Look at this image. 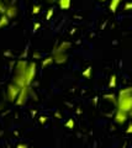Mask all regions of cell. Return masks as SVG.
Instances as JSON below:
<instances>
[{"label":"cell","instance_id":"obj_1","mask_svg":"<svg viewBox=\"0 0 132 148\" xmlns=\"http://www.w3.org/2000/svg\"><path fill=\"white\" fill-rule=\"evenodd\" d=\"M116 108L125 112H130L132 110V86H126L119 91Z\"/></svg>","mask_w":132,"mask_h":148},{"label":"cell","instance_id":"obj_2","mask_svg":"<svg viewBox=\"0 0 132 148\" xmlns=\"http://www.w3.org/2000/svg\"><path fill=\"white\" fill-rule=\"evenodd\" d=\"M36 73H37V64L35 62H29V66H27L26 73H25L26 86H30L34 83L35 78H36Z\"/></svg>","mask_w":132,"mask_h":148},{"label":"cell","instance_id":"obj_3","mask_svg":"<svg viewBox=\"0 0 132 148\" xmlns=\"http://www.w3.org/2000/svg\"><path fill=\"white\" fill-rule=\"evenodd\" d=\"M20 90H21L20 86H17L16 84H14V83H10L6 88V99L10 101V103H15L17 96L20 94Z\"/></svg>","mask_w":132,"mask_h":148},{"label":"cell","instance_id":"obj_4","mask_svg":"<svg viewBox=\"0 0 132 148\" xmlns=\"http://www.w3.org/2000/svg\"><path fill=\"white\" fill-rule=\"evenodd\" d=\"M30 92H31L30 86H24V88H21L20 94H19V96H17L15 104H16L17 106H24V105L27 103V99H29Z\"/></svg>","mask_w":132,"mask_h":148},{"label":"cell","instance_id":"obj_5","mask_svg":"<svg viewBox=\"0 0 132 148\" xmlns=\"http://www.w3.org/2000/svg\"><path fill=\"white\" fill-rule=\"evenodd\" d=\"M129 112H125L122 110L116 109V112H115V116H114V120L117 125H124L127 120H129Z\"/></svg>","mask_w":132,"mask_h":148},{"label":"cell","instance_id":"obj_6","mask_svg":"<svg viewBox=\"0 0 132 148\" xmlns=\"http://www.w3.org/2000/svg\"><path fill=\"white\" fill-rule=\"evenodd\" d=\"M52 57H53V61L54 63L57 64H64L68 62V53L64 52H52Z\"/></svg>","mask_w":132,"mask_h":148},{"label":"cell","instance_id":"obj_7","mask_svg":"<svg viewBox=\"0 0 132 148\" xmlns=\"http://www.w3.org/2000/svg\"><path fill=\"white\" fill-rule=\"evenodd\" d=\"M27 66H29V62L25 61V59H19L15 64V74H21V75H25Z\"/></svg>","mask_w":132,"mask_h":148},{"label":"cell","instance_id":"obj_8","mask_svg":"<svg viewBox=\"0 0 132 148\" xmlns=\"http://www.w3.org/2000/svg\"><path fill=\"white\" fill-rule=\"evenodd\" d=\"M70 47H72V43L69 42V41H63V42H61L60 45H57L56 47L53 48V51L54 52H64V53H67L68 51L70 49Z\"/></svg>","mask_w":132,"mask_h":148},{"label":"cell","instance_id":"obj_9","mask_svg":"<svg viewBox=\"0 0 132 148\" xmlns=\"http://www.w3.org/2000/svg\"><path fill=\"white\" fill-rule=\"evenodd\" d=\"M5 15H6L9 18L16 17V15H17V8H16V5H14V4H9V5H6Z\"/></svg>","mask_w":132,"mask_h":148},{"label":"cell","instance_id":"obj_10","mask_svg":"<svg viewBox=\"0 0 132 148\" xmlns=\"http://www.w3.org/2000/svg\"><path fill=\"white\" fill-rule=\"evenodd\" d=\"M57 4H58V6H60V9H62V10H68L72 5V0H58Z\"/></svg>","mask_w":132,"mask_h":148},{"label":"cell","instance_id":"obj_11","mask_svg":"<svg viewBox=\"0 0 132 148\" xmlns=\"http://www.w3.org/2000/svg\"><path fill=\"white\" fill-rule=\"evenodd\" d=\"M121 0H110V4H109V9H110L111 12H116L117 9L120 6Z\"/></svg>","mask_w":132,"mask_h":148},{"label":"cell","instance_id":"obj_12","mask_svg":"<svg viewBox=\"0 0 132 148\" xmlns=\"http://www.w3.org/2000/svg\"><path fill=\"white\" fill-rule=\"evenodd\" d=\"M10 24V18H9L5 14L4 15H0V29H4Z\"/></svg>","mask_w":132,"mask_h":148},{"label":"cell","instance_id":"obj_13","mask_svg":"<svg viewBox=\"0 0 132 148\" xmlns=\"http://www.w3.org/2000/svg\"><path fill=\"white\" fill-rule=\"evenodd\" d=\"M52 63H54L53 57H52V56H47V57H44L42 59V68H47V67L51 66Z\"/></svg>","mask_w":132,"mask_h":148},{"label":"cell","instance_id":"obj_14","mask_svg":"<svg viewBox=\"0 0 132 148\" xmlns=\"http://www.w3.org/2000/svg\"><path fill=\"white\" fill-rule=\"evenodd\" d=\"M104 99H105L106 101H110V103H112L114 105H116V103H117V96L115 94H112V92H110V94H105L104 95Z\"/></svg>","mask_w":132,"mask_h":148},{"label":"cell","instance_id":"obj_15","mask_svg":"<svg viewBox=\"0 0 132 148\" xmlns=\"http://www.w3.org/2000/svg\"><path fill=\"white\" fill-rule=\"evenodd\" d=\"M92 73H93V68L92 67H86L83 71V73H81V75H83L85 79H90V78H92Z\"/></svg>","mask_w":132,"mask_h":148},{"label":"cell","instance_id":"obj_16","mask_svg":"<svg viewBox=\"0 0 132 148\" xmlns=\"http://www.w3.org/2000/svg\"><path fill=\"white\" fill-rule=\"evenodd\" d=\"M116 85H117V77L115 74H112L110 77V80H109V88L114 89V88H116Z\"/></svg>","mask_w":132,"mask_h":148},{"label":"cell","instance_id":"obj_17","mask_svg":"<svg viewBox=\"0 0 132 148\" xmlns=\"http://www.w3.org/2000/svg\"><path fill=\"white\" fill-rule=\"evenodd\" d=\"M74 126H75V122H74V120H73V119H68L66 121V127L68 130H73V128H74Z\"/></svg>","mask_w":132,"mask_h":148},{"label":"cell","instance_id":"obj_18","mask_svg":"<svg viewBox=\"0 0 132 148\" xmlns=\"http://www.w3.org/2000/svg\"><path fill=\"white\" fill-rule=\"evenodd\" d=\"M6 11V5H5V3L3 1V0H0V15H4Z\"/></svg>","mask_w":132,"mask_h":148},{"label":"cell","instance_id":"obj_19","mask_svg":"<svg viewBox=\"0 0 132 148\" xmlns=\"http://www.w3.org/2000/svg\"><path fill=\"white\" fill-rule=\"evenodd\" d=\"M48 121V117L47 116H44V115H41V116H38V122L41 125H44V123H47Z\"/></svg>","mask_w":132,"mask_h":148},{"label":"cell","instance_id":"obj_20","mask_svg":"<svg viewBox=\"0 0 132 148\" xmlns=\"http://www.w3.org/2000/svg\"><path fill=\"white\" fill-rule=\"evenodd\" d=\"M53 14H54V11H53V9L52 8H49L48 10H47V14H46V20H51L52 18V16H53Z\"/></svg>","mask_w":132,"mask_h":148},{"label":"cell","instance_id":"obj_21","mask_svg":"<svg viewBox=\"0 0 132 148\" xmlns=\"http://www.w3.org/2000/svg\"><path fill=\"white\" fill-rule=\"evenodd\" d=\"M41 11V6L40 5H34L32 6V14L34 15H37V14H40Z\"/></svg>","mask_w":132,"mask_h":148},{"label":"cell","instance_id":"obj_22","mask_svg":"<svg viewBox=\"0 0 132 148\" xmlns=\"http://www.w3.org/2000/svg\"><path fill=\"white\" fill-rule=\"evenodd\" d=\"M124 10H126V11H130V10H132V1H129V3H126V4H125Z\"/></svg>","mask_w":132,"mask_h":148},{"label":"cell","instance_id":"obj_23","mask_svg":"<svg viewBox=\"0 0 132 148\" xmlns=\"http://www.w3.org/2000/svg\"><path fill=\"white\" fill-rule=\"evenodd\" d=\"M32 57L35 59H41V58H42V54H41L40 52H37V51H35V52L32 53Z\"/></svg>","mask_w":132,"mask_h":148},{"label":"cell","instance_id":"obj_24","mask_svg":"<svg viewBox=\"0 0 132 148\" xmlns=\"http://www.w3.org/2000/svg\"><path fill=\"white\" fill-rule=\"evenodd\" d=\"M41 29V22H35L34 24V32H37Z\"/></svg>","mask_w":132,"mask_h":148},{"label":"cell","instance_id":"obj_25","mask_svg":"<svg viewBox=\"0 0 132 148\" xmlns=\"http://www.w3.org/2000/svg\"><path fill=\"white\" fill-rule=\"evenodd\" d=\"M126 133H130V135H132V122L129 123V126H127L126 128Z\"/></svg>","mask_w":132,"mask_h":148},{"label":"cell","instance_id":"obj_26","mask_svg":"<svg viewBox=\"0 0 132 148\" xmlns=\"http://www.w3.org/2000/svg\"><path fill=\"white\" fill-rule=\"evenodd\" d=\"M16 148H29V146L25 145V143H19V145L16 146Z\"/></svg>","mask_w":132,"mask_h":148},{"label":"cell","instance_id":"obj_27","mask_svg":"<svg viewBox=\"0 0 132 148\" xmlns=\"http://www.w3.org/2000/svg\"><path fill=\"white\" fill-rule=\"evenodd\" d=\"M46 1H47L48 4H54V3H57L58 0H46Z\"/></svg>","mask_w":132,"mask_h":148},{"label":"cell","instance_id":"obj_28","mask_svg":"<svg viewBox=\"0 0 132 148\" xmlns=\"http://www.w3.org/2000/svg\"><path fill=\"white\" fill-rule=\"evenodd\" d=\"M93 104H94V105H96V104H98V98H96V96H95V98L93 99Z\"/></svg>","mask_w":132,"mask_h":148},{"label":"cell","instance_id":"obj_29","mask_svg":"<svg viewBox=\"0 0 132 148\" xmlns=\"http://www.w3.org/2000/svg\"><path fill=\"white\" fill-rule=\"evenodd\" d=\"M54 115H56V117H58V119H61V117H62V114H61V112H56Z\"/></svg>","mask_w":132,"mask_h":148},{"label":"cell","instance_id":"obj_30","mask_svg":"<svg viewBox=\"0 0 132 148\" xmlns=\"http://www.w3.org/2000/svg\"><path fill=\"white\" fill-rule=\"evenodd\" d=\"M5 56H8V57H11V52H5Z\"/></svg>","mask_w":132,"mask_h":148},{"label":"cell","instance_id":"obj_31","mask_svg":"<svg viewBox=\"0 0 132 148\" xmlns=\"http://www.w3.org/2000/svg\"><path fill=\"white\" fill-rule=\"evenodd\" d=\"M129 116H130V117L132 119V110H131V111H130V112H129Z\"/></svg>","mask_w":132,"mask_h":148},{"label":"cell","instance_id":"obj_32","mask_svg":"<svg viewBox=\"0 0 132 148\" xmlns=\"http://www.w3.org/2000/svg\"><path fill=\"white\" fill-rule=\"evenodd\" d=\"M99 1H105V0H99Z\"/></svg>","mask_w":132,"mask_h":148}]
</instances>
